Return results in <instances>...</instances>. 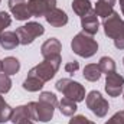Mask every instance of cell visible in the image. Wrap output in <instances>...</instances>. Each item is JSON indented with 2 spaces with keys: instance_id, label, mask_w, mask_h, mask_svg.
<instances>
[{
  "instance_id": "6da1fadb",
  "label": "cell",
  "mask_w": 124,
  "mask_h": 124,
  "mask_svg": "<svg viewBox=\"0 0 124 124\" xmlns=\"http://www.w3.org/2000/svg\"><path fill=\"white\" fill-rule=\"evenodd\" d=\"M71 48L74 51V54H77L81 58H91L97 54L98 51V43L91 35H87L84 32L77 33L72 38L71 42Z\"/></svg>"
},
{
  "instance_id": "7a4b0ae2",
  "label": "cell",
  "mask_w": 124,
  "mask_h": 124,
  "mask_svg": "<svg viewBox=\"0 0 124 124\" xmlns=\"http://www.w3.org/2000/svg\"><path fill=\"white\" fill-rule=\"evenodd\" d=\"M55 88L62 93L66 98L75 101V102H79V101H84L85 100V88L77 82V81H72V79H68V78H62L56 82Z\"/></svg>"
},
{
  "instance_id": "3957f363",
  "label": "cell",
  "mask_w": 124,
  "mask_h": 124,
  "mask_svg": "<svg viewBox=\"0 0 124 124\" xmlns=\"http://www.w3.org/2000/svg\"><path fill=\"white\" fill-rule=\"evenodd\" d=\"M62 58L61 56H56V58H48V59H43V62H40L39 65L33 66L29 72L35 74L36 77H39L43 82L46 81H51L55 74L58 72L59 66H61Z\"/></svg>"
},
{
  "instance_id": "277c9868",
  "label": "cell",
  "mask_w": 124,
  "mask_h": 124,
  "mask_svg": "<svg viewBox=\"0 0 124 124\" xmlns=\"http://www.w3.org/2000/svg\"><path fill=\"white\" fill-rule=\"evenodd\" d=\"M45 33V28L38 22H28V25H23L16 29V35L19 38L20 45H31L32 42Z\"/></svg>"
},
{
  "instance_id": "5b68a950",
  "label": "cell",
  "mask_w": 124,
  "mask_h": 124,
  "mask_svg": "<svg viewBox=\"0 0 124 124\" xmlns=\"http://www.w3.org/2000/svg\"><path fill=\"white\" fill-rule=\"evenodd\" d=\"M29 107V111H31V117L32 120L35 121H42V123H48L51 121V118L54 117V111H55V107L46 104V102H42V101H38V102H29L28 104Z\"/></svg>"
},
{
  "instance_id": "8992f818",
  "label": "cell",
  "mask_w": 124,
  "mask_h": 124,
  "mask_svg": "<svg viewBox=\"0 0 124 124\" xmlns=\"http://www.w3.org/2000/svg\"><path fill=\"white\" fill-rule=\"evenodd\" d=\"M85 102H87V107L93 111L97 117H105L107 116L110 105H108V101L101 95V93L91 91L87 95Z\"/></svg>"
},
{
  "instance_id": "52a82bcc",
  "label": "cell",
  "mask_w": 124,
  "mask_h": 124,
  "mask_svg": "<svg viewBox=\"0 0 124 124\" xmlns=\"http://www.w3.org/2000/svg\"><path fill=\"white\" fill-rule=\"evenodd\" d=\"M102 26H104L105 36H108L110 39L114 40L124 29V20L120 17V15L117 12H113L108 17H105L102 20Z\"/></svg>"
},
{
  "instance_id": "ba28073f",
  "label": "cell",
  "mask_w": 124,
  "mask_h": 124,
  "mask_svg": "<svg viewBox=\"0 0 124 124\" xmlns=\"http://www.w3.org/2000/svg\"><path fill=\"white\" fill-rule=\"evenodd\" d=\"M124 88V77L117 74V72H111L107 75L105 78V93L110 97H118L123 93Z\"/></svg>"
},
{
  "instance_id": "9c48e42d",
  "label": "cell",
  "mask_w": 124,
  "mask_h": 124,
  "mask_svg": "<svg viewBox=\"0 0 124 124\" xmlns=\"http://www.w3.org/2000/svg\"><path fill=\"white\" fill-rule=\"evenodd\" d=\"M28 6H29V12L32 16H35V17L43 16L45 17V15L48 12H51L52 9L56 7V0H29Z\"/></svg>"
},
{
  "instance_id": "30bf717a",
  "label": "cell",
  "mask_w": 124,
  "mask_h": 124,
  "mask_svg": "<svg viewBox=\"0 0 124 124\" xmlns=\"http://www.w3.org/2000/svg\"><path fill=\"white\" fill-rule=\"evenodd\" d=\"M7 4L12 15L16 17V20H28L29 17H32L29 6L25 0H9Z\"/></svg>"
},
{
  "instance_id": "8fae6325",
  "label": "cell",
  "mask_w": 124,
  "mask_h": 124,
  "mask_svg": "<svg viewBox=\"0 0 124 124\" xmlns=\"http://www.w3.org/2000/svg\"><path fill=\"white\" fill-rule=\"evenodd\" d=\"M61 51H62V45L56 38H49L40 46V54H42L43 59L61 56Z\"/></svg>"
},
{
  "instance_id": "7c38bea8",
  "label": "cell",
  "mask_w": 124,
  "mask_h": 124,
  "mask_svg": "<svg viewBox=\"0 0 124 124\" xmlns=\"http://www.w3.org/2000/svg\"><path fill=\"white\" fill-rule=\"evenodd\" d=\"M81 28H82L84 33L91 35V36H94L98 32V29H100V22H98L97 13L94 12V9L90 13H87L85 16L81 17Z\"/></svg>"
},
{
  "instance_id": "4fadbf2b",
  "label": "cell",
  "mask_w": 124,
  "mask_h": 124,
  "mask_svg": "<svg viewBox=\"0 0 124 124\" xmlns=\"http://www.w3.org/2000/svg\"><path fill=\"white\" fill-rule=\"evenodd\" d=\"M45 19L54 28H62V26H65L68 23V15L62 9H58V7H55L51 12H48L45 15Z\"/></svg>"
},
{
  "instance_id": "5bb4252c",
  "label": "cell",
  "mask_w": 124,
  "mask_h": 124,
  "mask_svg": "<svg viewBox=\"0 0 124 124\" xmlns=\"http://www.w3.org/2000/svg\"><path fill=\"white\" fill-rule=\"evenodd\" d=\"M19 69H20V62L15 56H7L1 61L0 71L4 72L6 75H15V74L19 72Z\"/></svg>"
},
{
  "instance_id": "9a60e30c",
  "label": "cell",
  "mask_w": 124,
  "mask_h": 124,
  "mask_svg": "<svg viewBox=\"0 0 124 124\" xmlns=\"http://www.w3.org/2000/svg\"><path fill=\"white\" fill-rule=\"evenodd\" d=\"M114 4H116V0H98L95 3V9L94 12L97 13V16H101L102 19L108 17L114 10Z\"/></svg>"
},
{
  "instance_id": "2e32d148",
  "label": "cell",
  "mask_w": 124,
  "mask_h": 124,
  "mask_svg": "<svg viewBox=\"0 0 124 124\" xmlns=\"http://www.w3.org/2000/svg\"><path fill=\"white\" fill-rule=\"evenodd\" d=\"M20 42H19V38H17V35H16V32H3L1 35H0V46L3 48V49H7V51H10V49H15L17 45H19Z\"/></svg>"
},
{
  "instance_id": "e0dca14e",
  "label": "cell",
  "mask_w": 124,
  "mask_h": 124,
  "mask_svg": "<svg viewBox=\"0 0 124 124\" xmlns=\"http://www.w3.org/2000/svg\"><path fill=\"white\" fill-rule=\"evenodd\" d=\"M43 84L45 82L39 77H36L35 74L29 72L28 77H26V79L23 81V88L26 91H29V93H36V91H39V90L43 88Z\"/></svg>"
},
{
  "instance_id": "ac0fdd59",
  "label": "cell",
  "mask_w": 124,
  "mask_h": 124,
  "mask_svg": "<svg viewBox=\"0 0 124 124\" xmlns=\"http://www.w3.org/2000/svg\"><path fill=\"white\" fill-rule=\"evenodd\" d=\"M25 120H32L29 107H28V105H19V107L13 108L10 121L13 124H19L20 121H25Z\"/></svg>"
},
{
  "instance_id": "d6986e66",
  "label": "cell",
  "mask_w": 124,
  "mask_h": 124,
  "mask_svg": "<svg viewBox=\"0 0 124 124\" xmlns=\"http://www.w3.org/2000/svg\"><path fill=\"white\" fill-rule=\"evenodd\" d=\"M58 105H59V111H61V114L62 116H66V117H72V116L77 113V110H78L77 102L72 101V100H69V98H66V97L62 98Z\"/></svg>"
},
{
  "instance_id": "ffe728a7",
  "label": "cell",
  "mask_w": 124,
  "mask_h": 124,
  "mask_svg": "<svg viewBox=\"0 0 124 124\" xmlns=\"http://www.w3.org/2000/svg\"><path fill=\"white\" fill-rule=\"evenodd\" d=\"M101 69H100V66L97 65V63H88V65H85V68H84V78L87 79V81H91V82H95V81H98L100 78H101Z\"/></svg>"
},
{
  "instance_id": "44dd1931",
  "label": "cell",
  "mask_w": 124,
  "mask_h": 124,
  "mask_svg": "<svg viewBox=\"0 0 124 124\" xmlns=\"http://www.w3.org/2000/svg\"><path fill=\"white\" fill-rule=\"evenodd\" d=\"M72 10L78 15V16H85L87 13H90L93 10L91 1L90 0H74L72 1Z\"/></svg>"
},
{
  "instance_id": "7402d4cb",
  "label": "cell",
  "mask_w": 124,
  "mask_h": 124,
  "mask_svg": "<svg viewBox=\"0 0 124 124\" xmlns=\"http://www.w3.org/2000/svg\"><path fill=\"white\" fill-rule=\"evenodd\" d=\"M12 113H13V108L4 101V98H3L1 94H0V124L10 121Z\"/></svg>"
},
{
  "instance_id": "603a6c76",
  "label": "cell",
  "mask_w": 124,
  "mask_h": 124,
  "mask_svg": "<svg viewBox=\"0 0 124 124\" xmlns=\"http://www.w3.org/2000/svg\"><path fill=\"white\" fill-rule=\"evenodd\" d=\"M98 66H100L101 72L105 74V75H108L111 72H116V62L110 56H102L98 62Z\"/></svg>"
},
{
  "instance_id": "cb8c5ba5",
  "label": "cell",
  "mask_w": 124,
  "mask_h": 124,
  "mask_svg": "<svg viewBox=\"0 0 124 124\" xmlns=\"http://www.w3.org/2000/svg\"><path fill=\"white\" fill-rule=\"evenodd\" d=\"M39 101L46 102V104H49V105H52V107H56V105L59 104L56 95L52 94L51 91H43V93H40V95H39Z\"/></svg>"
},
{
  "instance_id": "d4e9b609",
  "label": "cell",
  "mask_w": 124,
  "mask_h": 124,
  "mask_svg": "<svg viewBox=\"0 0 124 124\" xmlns=\"http://www.w3.org/2000/svg\"><path fill=\"white\" fill-rule=\"evenodd\" d=\"M12 88V79L4 72H0V94H6Z\"/></svg>"
},
{
  "instance_id": "484cf974",
  "label": "cell",
  "mask_w": 124,
  "mask_h": 124,
  "mask_svg": "<svg viewBox=\"0 0 124 124\" xmlns=\"http://www.w3.org/2000/svg\"><path fill=\"white\" fill-rule=\"evenodd\" d=\"M12 23V17L6 12H0V35L4 32L6 28H9Z\"/></svg>"
},
{
  "instance_id": "4316f807",
  "label": "cell",
  "mask_w": 124,
  "mask_h": 124,
  "mask_svg": "<svg viewBox=\"0 0 124 124\" xmlns=\"http://www.w3.org/2000/svg\"><path fill=\"white\" fill-rule=\"evenodd\" d=\"M105 124H124V111L116 113Z\"/></svg>"
},
{
  "instance_id": "83f0119b",
  "label": "cell",
  "mask_w": 124,
  "mask_h": 124,
  "mask_svg": "<svg viewBox=\"0 0 124 124\" xmlns=\"http://www.w3.org/2000/svg\"><path fill=\"white\" fill-rule=\"evenodd\" d=\"M68 124H90V120L85 116H74Z\"/></svg>"
},
{
  "instance_id": "f1b7e54d",
  "label": "cell",
  "mask_w": 124,
  "mask_h": 124,
  "mask_svg": "<svg viewBox=\"0 0 124 124\" xmlns=\"http://www.w3.org/2000/svg\"><path fill=\"white\" fill-rule=\"evenodd\" d=\"M78 68H79V63H78L77 61L68 62V63L65 65V71H66L68 74H74V72H77Z\"/></svg>"
},
{
  "instance_id": "f546056e",
  "label": "cell",
  "mask_w": 124,
  "mask_h": 124,
  "mask_svg": "<svg viewBox=\"0 0 124 124\" xmlns=\"http://www.w3.org/2000/svg\"><path fill=\"white\" fill-rule=\"evenodd\" d=\"M114 46L117 49H124V29L121 31V33L114 39Z\"/></svg>"
},
{
  "instance_id": "4dcf8cb0",
  "label": "cell",
  "mask_w": 124,
  "mask_h": 124,
  "mask_svg": "<svg viewBox=\"0 0 124 124\" xmlns=\"http://www.w3.org/2000/svg\"><path fill=\"white\" fill-rule=\"evenodd\" d=\"M120 6H121V13L124 16V0H120Z\"/></svg>"
},
{
  "instance_id": "1f68e13d",
  "label": "cell",
  "mask_w": 124,
  "mask_h": 124,
  "mask_svg": "<svg viewBox=\"0 0 124 124\" xmlns=\"http://www.w3.org/2000/svg\"><path fill=\"white\" fill-rule=\"evenodd\" d=\"M19 124H33V123H32V120H25V121H20Z\"/></svg>"
},
{
  "instance_id": "d6a6232c",
  "label": "cell",
  "mask_w": 124,
  "mask_h": 124,
  "mask_svg": "<svg viewBox=\"0 0 124 124\" xmlns=\"http://www.w3.org/2000/svg\"><path fill=\"white\" fill-rule=\"evenodd\" d=\"M90 124H95V123H94V121H90Z\"/></svg>"
},
{
  "instance_id": "836d02e7",
  "label": "cell",
  "mask_w": 124,
  "mask_h": 124,
  "mask_svg": "<svg viewBox=\"0 0 124 124\" xmlns=\"http://www.w3.org/2000/svg\"><path fill=\"white\" fill-rule=\"evenodd\" d=\"M0 65H1V61H0ZM0 72H1V71H0Z\"/></svg>"
},
{
  "instance_id": "e575fe53",
  "label": "cell",
  "mask_w": 124,
  "mask_h": 124,
  "mask_svg": "<svg viewBox=\"0 0 124 124\" xmlns=\"http://www.w3.org/2000/svg\"><path fill=\"white\" fill-rule=\"evenodd\" d=\"M123 63H124V58H123Z\"/></svg>"
},
{
  "instance_id": "d590c367",
  "label": "cell",
  "mask_w": 124,
  "mask_h": 124,
  "mask_svg": "<svg viewBox=\"0 0 124 124\" xmlns=\"http://www.w3.org/2000/svg\"><path fill=\"white\" fill-rule=\"evenodd\" d=\"M0 1H1V0H0Z\"/></svg>"
}]
</instances>
